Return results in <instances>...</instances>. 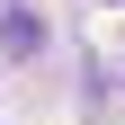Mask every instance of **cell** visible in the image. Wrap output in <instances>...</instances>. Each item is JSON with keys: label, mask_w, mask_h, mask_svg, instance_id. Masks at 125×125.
<instances>
[]
</instances>
